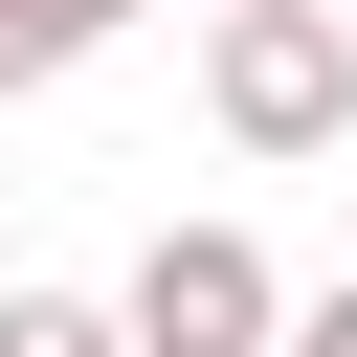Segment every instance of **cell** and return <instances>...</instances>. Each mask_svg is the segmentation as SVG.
I'll return each instance as SVG.
<instances>
[{"label":"cell","instance_id":"5b68a950","mask_svg":"<svg viewBox=\"0 0 357 357\" xmlns=\"http://www.w3.org/2000/svg\"><path fill=\"white\" fill-rule=\"evenodd\" d=\"M290 357H357V290H312V312H290Z\"/></svg>","mask_w":357,"mask_h":357},{"label":"cell","instance_id":"277c9868","mask_svg":"<svg viewBox=\"0 0 357 357\" xmlns=\"http://www.w3.org/2000/svg\"><path fill=\"white\" fill-rule=\"evenodd\" d=\"M112 22H134V0H0V89H67Z\"/></svg>","mask_w":357,"mask_h":357},{"label":"cell","instance_id":"3957f363","mask_svg":"<svg viewBox=\"0 0 357 357\" xmlns=\"http://www.w3.org/2000/svg\"><path fill=\"white\" fill-rule=\"evenodd\" d=\"M0 357H156V335H134V290H112V312H89V290H0Z\"/></svg>","mask_w":357,"mask_h":357},{"label":"cell","instance_id":"7a4b0ae2","mask_svg":"<svg viewBox=\"0 0 357 357\" xmlns=\"http://www.w3.org/2000/svg\"><path fill=\"white\" fill-rule=\"evenodd\" d=\"M134 335H156V357H290V290H268L245 223H156V245H134Z\"/></svg>","mask_w":357,"mask_h":357},{"label":"cell","instance_id":"6da1fadb","mask_svg":"<svg viewBox=\"0 0 357 357\" xmlns=\"http://www.w3.org/2000/svg\"><path fill=\"white\" fill-rule=\"evenodd\" d=\"M201 112H223L245 156H335V134H357V0H223Z\"/></svg>","mask_w":357,"mask_h":357}]
</instances>
